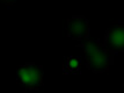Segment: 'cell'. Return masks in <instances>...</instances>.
Instances as JSON below:
<instances>
[{
	"label": "cell",
	"mask_w": 124,
	"mask_h": 93,
	"mask_svg": "<svg viewBox=\"0 0 124 93\" xmlns=\"http://www.w3.org/2000/svg\"><path fill=\"white\" fill-rule=\"evenodd\" d=\"M85 57L87 66L94 72H103L110 64L109 51L96 41H89L85 44Z\"/></svg>",
	"instance_id": "1"
},
{
	"label": "cell",
	"mask_w": 124,
	"mask_h": 93,
	"mask_svg": "<svg viewBox=\"0 0 124 93\" xmlns=\"http://www.w3.org/2000/svg\"><path fill=\"white\" fill-rule=\"evenodd\" d=\"M16 76L19 83L26 87L34 88L42 85V78H43L42 68L36 64L28 63L26 65L20 66L17 69Z\"/></svg>",
	"instance_id": "2"
},
{
	"label": "cell",
	"mask_w": 124,
	"mask_h": 93,
	"mask_svg": "<svg viewBox=\"0 0 124 93\" xmlns=\"http://www.w3.org/2000/svg\"><path fill=\"white\" fill-rule=\"evenodd\" d=\"M103 47L108 51H124V23L110 28Z\"/></svg>",
	"instance_id": "3"
},
{
	"label": "cell",
	"mask_w": 124,
	"mask_h": 93,
	"mask_svg": "<svg viewBox=\"0 0 124 93\" xmlns=\"http://www.w3.org/2000/svg\"><path fill=\"white\" fill-rule=\"evenodd\" d=\"M69 35L72 38H85L88 35V21L82 17H74L67 22Z\"/></svg>",
	"instance_id": "4"
},
{
	"label": "cell",
	"mask_w": 124,
	"mask_h": 93,
	"mask_svg": "<svg viewBox=\"0 0 124 93\" xmlns=\"http://www.w3.org/2000/svg\"><path fill=\"white\" fill-rule=\"evenodd\" d=\"M79 69H80V60H79V58L70 57V58L66 59V62H65V71L66 72L76 73V72H79Z\"/></svg>",
	"instance_id": "5"
}]
</instances>
